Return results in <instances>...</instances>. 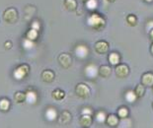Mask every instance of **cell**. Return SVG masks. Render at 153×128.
Wrapping results in <instances>:
<instances>
[{
    "mask_svg": "<svg viewBox=\"0 0 153 128\" xmlns=\"http://www.w3.org/2000/svg\"><path fill=\"white\" fill-rule=\"evenodd\" d=\"M87 24L94 31H101L106 26V19L99 13L92 12L87 19Z\"/></svg>",
    "mask_w": 153,
    "mask_h": 128,
    "instance_id": "6da1fadb",
    "label": "cell"
},
{
    "mask_svg": "<svg viewBox=\"0 0 153 128\" xmlns=\"http://www.w3.org/2000/svg\"><path fill=\"white\" fill-rule=\"evenodd\" d=\"M30 73V66L28 64H20L19 66H17L14 71H13V77L14 79L18 81H21L23 79H25Z\"/></svg>",
    "mask_w": 153,
    "mask_h": 128,
    "instance_id": "7a4b0ae2",
    "label": "cell"
},
{
    "mask_svg": "<svg viewBox=\"0 0 153 128\" xmlns=\"http://www.w3.org/2000/svg\"><path fill=\"white\" fill-rule=\"evenodd\" d=\"M3 20L8 24H14L18 20V12L13 7L7 8L3 12Z\"/></svg>",
    "mask_w": 153,
    "mask_h": 128,
    "instance_id": "3957f363",
    "label": "cell"
},
{
    "mask_svg": "<svg viewBox=\"0 0 153 128\" xmlns=\"http://www.w3.org/2000/svg\"><path fill=\"white\" fill-rule=\"evenodd\" d=\"M75 94L80 98H88L91 96V89L85 83H79L75 87Z\"/></svg>",
    "mask_w": 153,
    "mask_h": 128,
    "instance_id": "277c9868",
    "label": "cell"
},
{
    "mask_svg": "<svg viewBox=\"0 0 153 128\" xmlns=\"http://www.w3.org/2000/svg\"><path fill=\"white\" fill-rule=\"evenodd\" d=\"M115 73L116 76L120 79L126 78L129 75V67L126 63H120L115 66Z\"/></svg>",
    "mask_w": 153,
    "mask_h": 128,
    "instance_id": "5b68a950",
    "label": "cell"
},
{
    "mask_svg": "<svg viewBox=\"0 0 153 128\" xmlns=\"http://www.w3.org/2000/svg\"><path fill=\"white\" fill-rule=\"evenodd\" d=\"M57 61L62 68L68 69L72 64V57L69 53H61L58 55Z\"/></svg>",
    "mask_w": 153,
    "mask_h": 128,
    "instance_id": "8992f818",
    "label": "cell"
},
{
    "mask_svg": "<svg viewBox=\"0 0 153 128\" xmlns=\"http://www.w3.org/2000/svg\"><path fill=\"white\" fill-rule=\"evenodd\" d=\"M89 48L85 44H78L74 48V53L79 59H85L89 55Z\"/></svg>",
    "mask_w": 153,
    "mask_h": 128,
    "instance_id": "52a82bcc",
    "label": "cell"
},
{
    "mask_svg": "<svg viewBox=\"0 0 153 128\" xmlns=\"http://www.w3.org/2000/svg\"><path fill=\"white\" fill-rule=\"evenodd\" d=\"M98 69L99 67L97 66L96 64H88L87 66L84 68V74L89 79H95L99 76Z\"/></svg>",
    "mask_w": 153,
    "mask_h": 128,
    "instance_id": "ba28073f",
    "label": "cell"
},
{
    "mask_svg": "<svg viewBox=\"0 0 153 128\" xmlns=\"http://www.w3.org/2000/svg\"><path fill=\"white\" fill-rule=\"evenodd\" d=\"M110 45L106 41H98L94 44V49L98 54H105L109 51Z\"/></svg>",
    "mask_w": 153,
    "mask_h": 128,
    "instance_id": "9c48e42d",
    "label": "cell"
},
{
    "mask_svg": "<svg viewBox=\"0 0 153 128\" xmlns=\"http://www.w3.org/2000/svg\"><path fill=\"white\" fill-rule=\"evenodd\" d=\"M141 84L146 88H151L153 86V73L152 72H145L141 76Z\"/></svg>",
    "mask_w": 153,
    "mask_h": 128,
    "instance_id": "30bf717a",
    "label": "cell"
},
{
    "mask_svg": "<svg viewBox=\"0 0 153 128\" xmlns=\"http://www.w3.org/2000/svg\"><path fill=\"white\" fill-rule=\"evenodd\" d=\"M120 120V118L118 116V114L111 113L109 115H107L106 124L110 127H117V126H119Z\"/></svg>",
    "mask_w": 153,
    "mask_h": 128,
    "instance_id": "8fae6325",
    "label": "cell"
},
{
    "mask_svg": "<svg viewBox=\"0 0 153 128\" xmlns=\"http://www.w3.org/2000/svg\"><path fill=\"white\" fill-rule=\"evenodd\" d=\"M93 123V115L90 114H81V116L79 118V124L81 127H85L88 128L92 125Z\"/></svg>",
    "mask_w": 153,
    "mask_h": 128,
    "instance_id": "7c38bea8",
    "label": "cell"
},
{
    "mask_svg": "<svg viewBox=\"0 0 153 128\" xmlns=\"http://www.w3.org/2000/svg\"><path fill=\"white\" fill-rule=\"evenodd\" d=\"M41 78L44 82H45V83H51V82H53V80H54L55 74L53 70L47 69V70H44L43 72H42Z\"/></svg>",
    "mask_w": 153,
    "mask_h": 128,
    "instance_id": "4fadbf2b",
    "label": "cell"
},
{
    "mask_svg": "<svg viewBox=\"0 0 153 128\" xmlns=\"http://www.w3.org/2000/svg\"><path fill=\"white\" fill-rule=\"evenodd\" d=\"M98 74L101 78L104 79L109 78L111 76V74H112V68L109 65H101L98 69Z\"/></svg>",
    "mask_w": 153,
    "mask_h": 128,
    "instance_id": "5bb4252c",
    "label": "cell"
},
{
    "mask_svg": "<svg viewBox=\"0 0 153 128\" xmlns=\"http://www.w3.org/2000/svg\"><path fill=\"white\" fill-rule=\"evenodd\" d=\"M38 98H39L38 94L36 93L34 90L29 89V90L26 92V101H27L28 104H37Z\"/></svg>",
    "mask_w": 153,
    "mask_h": 128,
    "instance_id": "9a60e30c",
    "label": "cell"
},
{
    "mask_svg": "<svg viewBox=\"0 0 153 128\" xmlns=\"http://www.w3.org/2000/svg\"><path fill=\"white\" fill-rule=\"evenodd\" d=\"M71 119H72V115H71V113L67 110H63L62 112L60 113L59 117H58V121H59V123L62 124V125L69 124Z\"/></svg>",
    "mask_w": 153,
    "mask_h": 128,
    "instance_id": "2e32d148",
    "label": "cell"
},
{
    "mask_svg": "<svg viewBox=\"0 0 153 128\" xmlns=\"http://www.w3.org/2000/svg\"><path fill=\"white\" fill-rule=\"evenodd\" d=\"M63 6H64V8H65L67 11H69V12L76 11L77 8H78L77 0H64Z\"/></svg>",
    "mask_w": 153,
    "mask_h": 128,
    "instance_id": "e0dca14e",
    "label": "cell"
},
{
    "mask_svg": "<svg viewBox=\"0 0 153 128\" xmlns=\"http://www.w3.org/2000/svg\"><path fill=\"white\" fill-rule=\"evenodd\" d=\"M45 116L47 118V120L48 121H54V120H56V118L58 117V114L54 107H48V110H45Z\"/></svg>",
    "mask_w": 153,
    "mask_h": 128,
    "instance_id": "ac0fdd59",
    "label": "cell"
},
{
    "mask_svg": "<svg viewBox=\"0 0 153 128\" xmlns=\"http://www.w3.org/2000/svg\"><path fill=\"white\" fill-rule=\"evenodd\" d=\"M120 59H122V57H120V53H118V52H111V53L109 54V57H108V60L110 62L111 65H113V66H117L118 64L120 63Z\"/></svg>",
    "mask_w": 153,
    "mask_h": 128,
    "instance_id": "d6986e66",
    "label": "cell"
},
{
    "mask_svg": "<svg viewBox=\"0 0 153 128\" xmlns=\"http://www.w3.org/2000/svg\"><path fill=\"white\" fill-rule=\"evenodd\" d=\"M117 114L118 116L120 118V119H126L129 115V110H128V107H126V106H123V107H120L118 111H117Z\"/></svg>",
    "mask_w": 153,
    "mask_h": 128,
    "instance_id": "ffe728a7",
    "label": "cell"
},
{
    "mask_svg": "<svg viewBox=\"0 0 153 128\" xmlns=\"http://www.w3.org/2000/svg\"><path fill=\"white\" fill-rule=\"evenodd\" d=\"M39 35H40V31H38V30H35L33 28H30V30L27 32V34H26V38L28 39H31V41H37L38 38H39Z\"/></svg>",
    "mask_w": 153,
    "mask_h": 128,
    "instance_id": "44dd1931",
    "label": "cell"
},
{
    "mask_svg": "<svg viewBox=\"0 0 153 128\" xmlns=\"http://www.w3.org/2000/svg\"><path fill=\"white\" fill-rule=\"evenodd\" d=\"M51 97L56 101H61L65 98V92L60 90V89H55L54 91H53V93H51Z\"/></svg>",
    "mask_w": 153,
    "mask_h": 128,
    "instance_id": "7402d4cb",
    "label": "cell"
},
{
    "mask_svg": "<svg viewBox=\"0 0 153 128\" xmlns=\"http://www.w3.org/2000/svg\"><path fill=\"white\" fill-rule=\"evenodd\" d=\"M125 98L126 100V101H128V103H135L136 100H137V96H136L135 92L134 91H131V90H128V92L126 93L125 95Z\"/></svg>",
    "mask_w": 153,
    "mask_h": 128,
    "instance_id": "603a6c76",
    "label": "cell"
},
{
    "mask_svg": "<svg viewBox=\"0 0 153 128\" xmlns=\"http://www.w3.org/2000/svg\"><path fill=\"white\" fill-rule=\"evenodd\" d=\"M11 107V103L8 98H0V110L1 111H8Z\"/></svg>",
    "mask_w": 153,
    "mask_h": 128,
    "instance_id": "cb8c5ba5",
    "label": "cell"
},
{
    "mask_svg": "<svg viewBox=\"0 0 153 128\" xmlns=\"http://www.w3.org/2000/svg\"><path fill=\"white\" fill-rule=\"evenodd\" d=\"M14 100L16 103L23 104L24 101H26V93L25 92H21V91L16 92L14 95Z\"/></svg>",
    "mask_w": 153,
    "mask_h": 128,
    "instance_id": "d4e9b609",
    "label": "cell"
},
{
    "mask_svg": "<svg viewBox=\"0 0 153 128\" xmlns=\"http://www.w3.org/2000/svg\"><path fill=\"white\" fill-rule=\"evenodd\" d=\"M145 86L143 84H138L137 86L135 87L134 89V92H135V94H136V96H137L138 98H141L144 97V95H145Z\"/></svg>",
    "mask_w": 153,
    "mask_h": 128,
    "instance_id": "484cf974",
    "label": "cell"
},
{
    "mask_svg": "<svg viewBox=\"0 0 153 128\" xmlns=\"http://www.w3.org/2000/svg\"><path fill=\"white\" fill-rule=\"evenodd\" d=\"M126 21L128 23V25L131 26V27H134V26L137 25V17L134 14H129L126 16Z\"/></svg>",
    "mask_w": 153,
    "mask_h": 128,
    "instance_id": "4316f807",
    "label": "cell"
},
{
    "mask_svg": "<svg viewBox=\"0 0 153 128\" xmlns=\"http://www.w3.org/2000/svg\"><path fill=\"white\" fill-rule=\"evenodd\" d=\"M85 6L88 10L90 11H95V10L98 8V0H88L85 3Z\"/></svg>",
    "mask_w": 153,
    "mask_h": 128,
    "instance_id": "83f0119b",
    "label": "cell"
},
{
    "mask_svg": "<svg viewBox=\"0 0 153 128\" xmlns=\"http://www.w3.org/2000/svg\"><path fill=\"white\" fill-rule=\"evenodd\" d=\"M95 119L98 121L99 123H103V122H106V119H107V115L105 113L104 110H100L98 112L95 113Z\"/></svg>",
    "mask_w": 153,
    "mask_h": 128,
    "instance_id": "f1b7e54d",
    "label": "cell"
},
{
    "mask_svg": "<svg viewBox=\"0 0 153 128\" xmlns=\"http://www.w3.org/2000/svg\"><path fill=\"white\" fill-rule=\"evenodd\" d=\"M34 41H31V39H28V38H25L24 41H23V47L25 49H32L34 47Z\"/></svg>",
    "mask_w": 153,
    "mask_h": 128,
    "instance_id": "f546056e",
    "label": "cell"
},
{
    "mask_svg": "<svg viewBox=\"0 0 153 128\" xmlns=\"http://www.w3.org/2000/svg\"><path fill=\"white\" fill-rule=\"evenodd\" d=\"M81 114H90V115H94V110L90 107H83Z\"/></svg>",
    "mask_w": 153,
    "mask_h": 128,
    "instance_id": "4dcf8cb0",
    "label": "cell"
},
{
    "mask_svg": "<svg viewBox=\"0 0 153 128\" xmlns=\"http://www.w3.org/2000/svg\"><path fill=\"white\" fill-rule=\"evenodd\" d=\"M31 28H33L35 30H38V31H40V30H41V23L39 22V21H37V20H35V21L32 22Z\"/></svg>",
    "mask_w": 153,
    "mask_h": 128,
    "instance_id": "1f68e13d",
    "label": "cell"
},
{
    "mask_svg": "<svg viewBox=\"0 0 153 128\" xmlns=\"http://www.w3.org/2000/svg\"><path fill=\"white\" fill-rule=\"evenodd\" d=\"M4 47H5L6 49H10L12 47V41H7L4 44Z\"/></svg>",
    "mask_w": 153,
    "mask_h": 128,
    "instance_id": "d6a6232c",
    "label": "cell"
},
{
    "mask_svg": "<svg viewBox=\"0 0 153 128\" xmlns=\"http://www.w3.org/2000/svg\"><path fill=\"white\" fill-rule=\"evenodd\" d=\"M149 38H150L152 41H153V29L150 30V32H149Z\"/></svg>",
    "mask_w": 153,
    "mask_h": 128,
    "instance_id": "836d02e7",
    "label": "cell"
},
{
    "mask_svg": "<svg viewBox=\"0 0 153 128\" xmlns=\"http://www.w3.org/2000/svg\"><path fill=\"white\" fill-rule=\"evenodd\" d=\"M150 52H151V54L153 55V42H152V44H151V47H150Z\"/></svg>",
    "mask_w": 153,
    "mask_h": 128,
    "instance_id": "e575fe53",
    "label": "cell"
},
{
    "mask_svg": "<svg viewBox=\"0 0 153 128\" xmlns=\"http://www.w3.org/2000/svg\"><path fill=\"white\" fill-rule=\"evenodd\" d=\"M107 1H108L109 3H114V2H116L117 0H107Z\"/></svg>",
    "mask_w": 153,
    "mask_h": 128,
    "instance_id": "d590c367",
    "label": "cell"
},
{
    "mask_svg": "<svg viewBox=\"0 0 153 128\" xmlns=\"http://www.w3.org/2000/svg\"><path fill=\"white\" fill-rule=\"evenodd\" d=\"M79 1H80V2H82L83 4H85V3H86V2L88 1V0H79Z\"/></svg>",
    "mask_w": 153,
    "mask_h": 128,
    "instance_id": "8d00e7d4",
    "label": "cell"
},
{
    "mask_svg": "<svg viewBox=\"0 0 153 128\" xmlns=\"http://www.w3.org/2000/svg\"><path fill=\"white\" fill-rule=\"evenodd\" d=\"M144 1L147 3H151V2H153V0H144Z\"/></svg>",
    "mask_w": 153,
    "mask_h": 128,
    "instance_id": "74e56055",
    "label": "cell"
},
{
    "mask_svg": "<svg viewBox=\"0 0 153 128\" xmlns=\"http://www.w3.org/2000/svg\"><path fill=\"white\" fill-rule=\"evenodd\" d=\"M151 91H152V94H153V86L151 87Z\"/></svg>",
    "mask_w": 153,
    "mask_h": 128,
    "instance_id": "f35d334b",
    "label": "cell"
},
{
    "mask_svg": "<svg viewBox=\"0 0 153 128\" xmlns=\"http://www.w3.org/2000/svg\"><path fill=\"white\" fill-rule=\"evenodd\" d=\"M152 107H153V104H152Z\"/></svg>",
    "mask_w": 153,
    "mask_h": 128,
    "instance_id": "ab89813d",
    "label": "cell"
}]
</instances>
